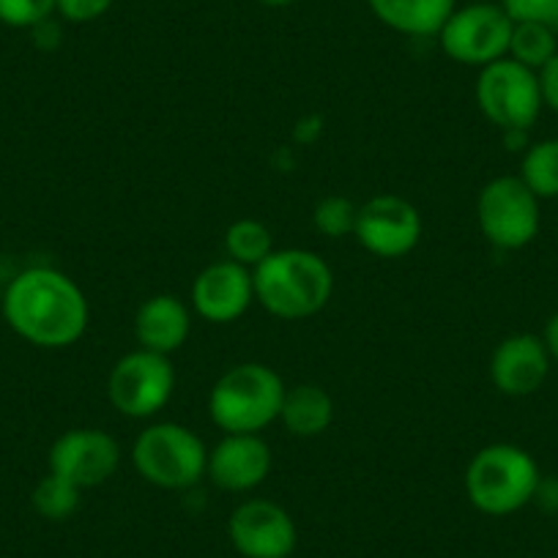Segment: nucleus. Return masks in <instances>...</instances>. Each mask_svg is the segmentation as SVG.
I'll list each match as a JSON object with an SVG mask.
<instances>
[{"label":"nucleus","mask_w":558,"mask_h":558,"mask_svg":"<svg viewBox=\"0 0 558 558\" xmlns=\"http://www.w3.org/2000/svg\"><path fill=\"white\" fill-rule=\"evenodd\" d=\"M3 320L20 340L45 351H63L88 331L90 307L83 288L52 266H31L3 291Z\"/></svg>","instance_id":"1"},{"label":"nucleus","mask_w":558,"mask_h":558,"mask_svg":"<svg viewBox=\"0 0 558 558\" xmlns=\"http://www.w3.org/2000/svg\"><path fill=\"white\" fill-rule=\"evenodd\" d=\"M255 302L279 320H307L329 304L335 293L331 266L313 250H274L252 268Z\"/></svg>","instance_id":"2"},{"label":"nucleus","mask_w":558,"mask_h":558,"mask_svg":"<svg viewBox=\"0 0 558 558\" xmlns=\"http://www.w3.org/2000/svg\"><path fill=\"white\" fill-rule=\"evenodd\" d=\"M542 474L534 454L518 444H487L465 465V498L487 518H507L534 501Z\"/></svg>","instance_id":"3"},{"label":"nucleus","mask_w":558,"mask_h":558,"mask_svg":"<svg viewBox=\"0 0 558 558\" xmlns=\"http://www.w3.org/2000/svg\"><path fill=\"white\" fill-rule=\"evenodd\" d=\"M286 389V380L268 364H235L208 391V416L222 433H263L279 422Z\"/></svg>","instance_id":"4"},{"label":"nucleus","mask_w":558,"mask_h":558,"mask_svg":"<svg viewBox=\"0 0 558 558\" xmlns=\"http://www.w3.org/2000/svg\"><path fill=\"white\" fill-rule=\"evenodd\" d=\"M208 447L179 422H154L132 444V465L159 490H186L206 476Z\"/></svg>","instance_id":"5"},{"label":"nucleus","mask_w":558,"mask_h":558,"mask_svg":"<svg viewBox=\"0 0 558 558\" xmlns=\"http://www.w3.org/2000/svg\"><path fill=\"white\" fill-rule=\"evenodd\" d=\"M476 225L496 250H525L539 235L542 201L520 175H496L476 197Z\"/></svg>","instance_id":"6"},{"label":"nucleus","mask_w":558,"mask_h":558,"mask_svg":"<svg viewBox=\"0 0 558 558\" xmlns=\"http://www.w3.org/2000/svg\"><path fill=\"white\" fill-rule=\"evenodd\" d=\"M512 25L501 3L474 0L449 14L436 39L449 61L469 69H485L507 58Z\"/></svg>","instance_id":"7"},{"label":"nucleus","mask_w":558,"mask_h":558,"mask_svg":"<svg viewBox=\"0 0 558 558\" xmlns=\"http://www.w3.org/2000/svg\"><path fill=\"white\" fill-rule=\"evenodd\" d=\"M474 99L482 116L498 132H512V129L531 132L539 112L545 110L536 72L520 66L512 58H501V61L480 69L474 85Z\"/></svg>","instance_id":"8"},{"label":"nucleus","mask_w":558,"mask_h":558,"mask_svg":"<svg viewBox=\"0 0 558 558\" xmlns=\"http://www.w3.org/2000/svg\"><path fill=\"white\" fill-rule=\"evenodd\" d=\"M175 391V367L162 353H123L107 375V400L126 418H154Z\"/></svg>","instance_id":"9"},{"label":"nucleus","mask_w":558,"mask_h":558,"mask_svg":"<svg viewBox=\"0 0 558 558\" xmlns=\"http://www.w3.org/2000/svg\"><path fill=\"white\" fill-rule=\"evenodd\" d=\"M422 230L425 222L418 208L395 192H384L359 206L353 239L364 252L380 260H400L416 250Z\"/></svg>","instance_id":"10"},{"label":"nucleus","mask_w":558,"mask_h":558,"mask_svg":"<svg viewBox=\"0 0 558 558\" xmlns=\"http://www.w3.org/2000/svg\"><path fill=\"white\" fill-rule=\"evenodd\" d=\"M118 465H121V444L99 427H72L61 433L47 452L50 474L72 482L80 490L110 482Z\"/></svg>","instance_id":"11"},{"label":"nucleus","mask_w":558,"mask_h":558,"mask_svg":"<svg viewBox=\"0 0 558 558\" xmlns=\"http://www.w3.org/2000/svg\"><path fill=\"white\" fill-rule=\"evenodd\" d=\"M228 539L244 558H291L299 529L291 512L277 501L250 498L230 512Z\"/></svg>","instance_id":"12"},{"label":"nucleus","mask_w":558,"mask_h":558,"mask_svg":"<svg viewBox=\"0 0 558 558\" xmlns=\"http://www.w3.org/2000/svg\"><path fill=\"white\" fill-rule=\"evenodd\" d=\"M192 313L208 324L228 326L244 318L246 310L255 304V282L252 268L233 260H214L192 279L190 291Z\"/></svg>","instance_id":"13"},{"label":"nucleus","mask_w":558,"mask_h":558,"mask_svg":"<svg viewBox=\"0 0 558 558\" xmlns=\"http://www.w3.org/2000/svg\"><path fill=\"white\" fill-rule=\"evenodd\" d=\"M550 353H547L545 342L539 335H509L493 348L490 364H487V375L498 395L504 397H531L545 386L547 375H550Z\"/></svg>","instance_id":"14"},{"label":"nucleus","mask_w":558,"mask_h":558,"mask_svg":"<svg viewBox=\"0 0 558 558\" xmlns=\"http://www.w3.org/2000/svg\"><path fill=\"white\" fill-rule=\"evenodd\" d=\"M271 447L260 433H225L208 449L206 476L225 493H250L271 474Z\"/></svg>","instance_id":"15"},{"label":"nucleus","mask_w":558,"mask_h":558,"mask_svg":"<svg viewBox=\"0 0 558 558\" xmlns=\"http://www.w3.org/2000/svg\"><path fill=\"white\" fill-rule=\"evenodd\" d=\"M190 335L192 307L173 293H157L134 313V340L143 351L173 356L186 345Z\"/></svg>","instance_id":"16"},{"label":"nucleus","mask_w":558,"mask_h":558,"mask_svg":"<svg viewBox=\"0 0 558 558\" xmlns=\"http://www.w3.org/2000/svg\"><path fill=\"white\" fill-rule=\"evenodd\" d=\"M367 7L375 20L395 34L430 39L458 9V0H367Z\"/></svg>","instance_id":"17"},{"label":"nucleus","mask_w":558,"mask_h":558,"mask_svg":"<svg viewBox=\"0 0 558 558\" xmlns=\"http://www.w3.org/2000/svg\"><path fill=\"white\" fill-rule=\"evenodd\" d=\"M279 422L293 438H318L335 422V400L318 384H296L286 389Z\"/></svg>","instance_id":"18"},{"label":"nucleus","mask_w":558,"mask_h":558,"mask_svg":"<svg viewBox=\"0 0 558 558\" xmlns=\"http://www.w3.org/2000/svg\"><path fill=\"white\" fill-rule=\"evenodd\" d=\"M520 181L539 201L558 197V137H545L531 143L520 157Z\"/></svg>","instance_id":"19"},{"label":"nucleus","mask_w":558,"mask_h":558,"mask_svg":"<svg viewBox=\"0 0 558 558\" xmlns=\"http://www.w3.org/2000/svg\"><path fill=\"white\" fill-rule=\"evenodd\" d=\"M274 250H277V246H274L271 230H268L260 219H235V222H230L228 230H225V257L239 263V266H260Z\"/></svg>","instance_id":"20"},{"label":"nucleus","mask_w":558,"mask_h":558,"mask_svg":"<svg viewBox=\"0 0 558 558\" xmlns=\"http://www.w3.org/2000/svg\"><path fill=\"white\" fill-rule=\"evenodd\" d=\"M558 52V34L539 23H514L512 39H509L507 58L518 61L520 66L539 72L547 61Z\"/></svg>","instance_id":"21"},{"label":"nucleus","mask_w":558,"mask_h":558,"mask_svg":"<svg viewBox=\"0 0 558 558\" xmlns=\"http://www.w3.org/2000/svg\"><path fill=\"white\" fill-rule=\"evenodd\" d=\"M80 496H83L80 487L47 471V476H41L31 493V507L39 518L50 520V523H63L80 509Z\"/></svg>","instance_id":"22"},{"label":"nucleus","mask_w":558,"mask_h":558,"mask_svg":"<svg viewBox=\"0 0 558 558\" xmlns=\"http://www.w3.org/2000/svg\"><path fill=\"white\" fill-rule=\"evenodd\" d=\"M359 206L342 195H329L324 201L315 203L313 208V225L320 235L326 239H345L356 230Z\"/></svg>","instance_id":"23"},{"label":"nucleus","mask_w":558,"mask_h":558,"mask_svg":"<svg viewBox=\"0 0 558 558\" xmlns=\"http://www.w3.org/2000/svg\"><path fill=\"white\" fill-rule=\"evenodd\" d=\"M56 14V0H0V23L34 31Z\"/></svg>","instance_id":"24"},{"label":"nucleus","mask_w":558,"mask_h":558,"mask_svg":"<svg viewBox=\"0 0 558 558\" xmlns=\"http://www.w3.org/2000/svg\"><path fill=\"white\" fill-rule=\"evenodd\" d=\"M512 23H539L558 34V0H501Z\"/></svg>","instance_id":"25"},{"label":"nucleus","mask_w":558,"mask_h":558,"mask_svg":"<svg viewBox=\"0 0 558 558\" xmlns=\"http://www.w3.org/2000/svg\"><path fill=\"white\" fill-rule=\"evenodd\" d=\"M116 0H56V14L72 25H88L105 17Z\"/></svg>","instance_id":"26"},{"label":"nucleus","mask_w":558,"mask_h":558,"mask_svg":"<svg viewBox=\"0 0 558 558\" xmlns=\"http://www.w3.org/2000/svg\"><path fill=\"white\" fill-rule=\"evenodd\" d=\"M536 77H539L542 105L558 116V52L536 72Z\"/></svg>","instance_id":"27"},{"label":"nucleus","mask_w":558,"mask_h":558,"mask_svg":"<svg viewBox=\"0 0 558 558\" xmlns=\"http://www.w3.org/2000/svg\"><path fill=\"white\" fill-rule=\"evenodd\" d=\"M531 504H536L545 512H558V476H542Z\"/></svg>","instance_id":"28"},{"label":"nucleus","mask_w":558,"mask_h":558,"mask_svg":"<svg viewBox=\"0 0 558 558\" xmlns=\"http://www.w3.org/2000/svg\"><path fill=\"white\" fill-rule=\"evenodd\" d=\"M542 342H545V348H547V353H550L553 362L558 364V310L550 315V318H547L545 331H542Z\"/></svg>","instance_id":"29"},{"label":"nucleus","mask_w":558,"mask_h":558,"mask_svg":"<svg viewBox=\"0 0 558 558\" xmlns=\"http://www.w3.org/2000/svg\"><path fill=\"white\" fill-rule=\"evenodd\" d=\"M257 3L266 9H286V7H291V3H296V0H257Z\"/></svg>","instance_id":"30"}]
</instances>
